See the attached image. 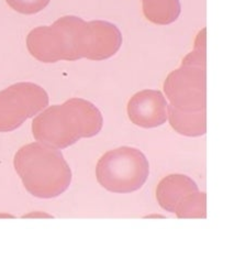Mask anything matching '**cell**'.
Returning a JSON list of instances; mask_svg holds the SVG:
<instances>
[{
    "instance_id": "cell-10",
    "label": "cell",
    "mask_w": 234,
    "mask_h": 263,
    "mask_svg": "<svg viewBox=\"0 0 234 263\" xmlns=\"http://www.w3.org/2000/svg\"><path fill=\"white\" fill-rule=\"evenodd\" d=\"M167 119L173 129L181 136L200 137L207 132L206 109L187 112L168 105Z\"/></svg>"
},
{
    "instance_id": "cell-3",
    "label": "cell",
    "mask_w": 234,
    "mask_h": 263,
    "mask_svg": "<svg viewBox=\"0 0 234 263\" xmlns=\"http://www.w3.org/2000/svg\"><path fill=\"white\" fill-rule=\"evenodd\" d=\"M87 22L79 17L65 16L52 26L38 27L27 37L30 54L43 63L77 61L85 57Z\"/></svg>"
},
{
    "instance_id": "cell-6",
    "label": "cell",
    "mask_w": 234,
    "mask_h": 263,
    "mask_svg": "<svg viewBox=\"0 0 234 263\" xmlns=\"http://www.w3.org/2000/svg\"><path fill=\"white\" fill-rule=\"evenodd\" d=\"M207 68L181 63L164 81V92L171 105L187 112H198L207 106Z\"/></svg>"
},
{
    "instance_id": "cell-1",
    "label": "cell",
    "mask_w": 234,
    "mask_h": 263,
    "mask_svg": "<svg viewBox=\"0 0 234 263\" xmlns=\"http://www.w3.org/2000/svg\"><path fill=\"white\" fill-rule=\"evenodd\" d=\"M102 126V115L95 105L83 98H71L38 115L32 122V133L38 142L65 149L81 138L97 136Z\"/></svg>"
},
{
    "instance_id": "cell-14",
    "label": "cell",
    "mask_w": 234,
    "mask_h": 263,
    "mask_svg": "<svg viewBox=\"0 0 234 263\" xmlns=\"http://www.w3.org/2000/svg\"><path fill=\"white\" fill-rule=\"evenodd\" d=\"M11 8L22 15H36L42 11L51 0H6Z\"/></svg>"
},
{
    "instance_id": "cell-7",
    "label": "cell",
    "mask_w": 234,
    "mask_h": 263,
    "mask_svg": "<svg viewBox=\"0 0 234 263\" xmlns=\"http://www.w3.org/2000/svg\"><path fill=\"white\" fill-rule=\"evenodd\" d=\"M167 106V101L162 92L144 90L131 97L127 112L132 124L150 129L165 124Z\"/></svg>"
},
{
    "instance_id": "cell-5",
    "label": "cell",
    "mask_w": 234,
    "mask_h": 263,
    "mask_svg": "<svg viewBox=\"0 0 234 263\" xmlns=\"http://www.w3.org/2000/svg\"><path fill=\"white\" fill-rule=\"evenodd\" d=\"M49 106V95L42 87L22 81L0 91V132L14 131Z\"/></svg>"
},
{
    "instance_id": "cell-9",
    "label": "cell",
    "mask_w": 234,
    "mask_h": 263,
    "mask_svg": "<svg viewBox=\"0 0 234 263\" xmlns=\"http://www.w3.org/2000/svg\"><path fill=\"white\" fill-rule=\"evenodd\" d=\"M198 191V185L189 177L184 174H171L157 185L156 200L164 210L174 213L176 206L186 196Z\"/></svg>"
},
{
    "instance_id": "cell-11",
    "label": "cell",
    "mask_w": 234,
    "mask_h": 263,
    "mask_svg": "<svg viewBox=\"0 0 234 263\" xmlns=\"http://www.w3.org/2000/svg\"><path fill=\"white\" fill-rule=\"evenodd\" d=\"M145 18L159 26H167L175 22L180 15L179 0H142Z\"/></svg>"
},
{
    "instance_id": "cell-8",
    "label": "cell",
    "mask_w": 234,
    "mask_h": 263,
    "mask_svg": "<svg viewBox=\"0 0 234 263\" xmlns=\"http://www.w3.org/2000/svg\"><path fill=\"white\" fill-rule=\"evenodd\" d=\"M122 45L121 31L113 23L103 20L87 22L85 57L90 61H103L113 56Z\"/></svg>"
},
{
    "instance_id": "cell-2",
    "label": "cell",
    "mask_w": 234,
    "mask_h": 263,
    "mask_svg": "<svg viewBox=\"0 0 234 263\" xmlns=\"http://www.w3.org/2000/svg\"><path fill=\"white\" fill-rule=\"evenodd\" d=\"M14 165L26 190L38 198L60 196L72 182L71 167L62 152L41 142L19 149Z\"/></svg>"
},
{
    "instance_id": "cell-12",
    "label": "cell",
    "mask_w": 234,
    "mask_h": 263,
    "mask_svg": "<svg viewBox=\"0 0 234 263\" xmlns=\"http://www.w3.org/2000/svg\"><path fill=\"white\" fill-rule=\"evenodd\" d=\"M175 214L180 219L206 218L207 217V195L204 192H195L186 196L175 209Z\"/></svg>"
},
{
    "instance_id": "cell-4",
    "label": "cell",
    "mask_w": 234,
    "mask_h": 263,
    "mask_svg": "<svg viewBox=\"0 0 234 263\" xmlns=\"http://www.w3.org/2000/svg\"><path fill=\"white\" fill-rule=\"evenodd\" d=\"M149 161L143 152L132 147H120L106 152L96 166L98 183L115 194L139 191L148 181Z\"/></svg>"
},
{
    "instance_id": "cell-13",
    "label": "cell",
    "mask_w": 234,
    "mask_h": 263,
    "mask_svg": "<svg viewBox=\"0 0 234 263\" xmlns=\"http://www.w3.org/2000/svg\"><path fill=\"white\" fill-rule=\"evenodd\" d=\"M206 32H207L206 28H203L202 30L198 33V36L195 41L194 50H192L189 54H187L184 57L183 63L206 67V62H207Z\"/></svg>"
}]
</instances>
